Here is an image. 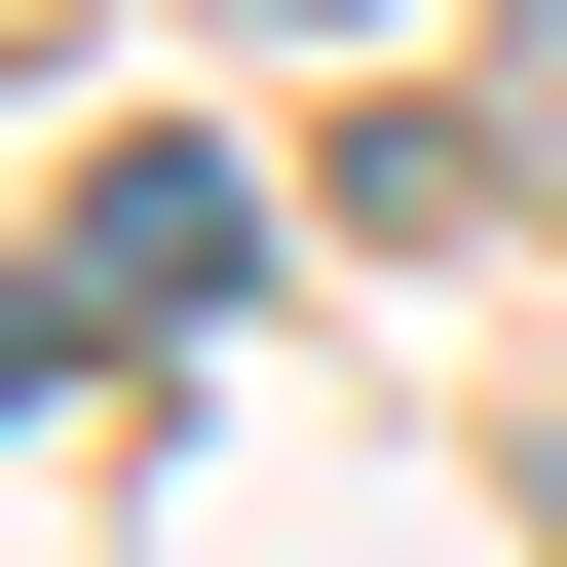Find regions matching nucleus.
<instances>
[{
	"instance_id": "1",
	"label": "nucleus",
	"mask_w": 567,
	"mask_h": 567,
	"mask_svg": "<svg viewBox=\"0 0 567 567\" xmlns=\"http://www.w3.org/2000/svg\"><path fill=\"white\" fill-rule=\"evenodd\" d=\"M39 265H76V303H114V341H189V303H227V265H265V189H227V152H114V189H76Z\"/></svg>"
},
{
	"instance_id": "2",
	"label": "nucleus",
	"mask_w": 567,
	"mask_h": 567,
	"mask_svg": "<svg viewBox=\"0 0 567 567\" xmlns=\"http://www.w3.org/2000/svg\"><path fill=\"white\" fill-rule=\"evenodd\" d=\"M492 114H567V0H529V76H492Z\"/></svg>"
},
{
	"instance_id": "3",
	"label": "nucleus",
	"mask_w": 567,
	"mask_h": 567,
	"mask_svg": "<svg viewBox=\"0 0 567 567\" xmlns=\"http://www.w3.org/2000/svg\"><path fill=\"white\" fill-rule=\"evenodd\" d=\"M529 529H567V416H529Z\"/></svg>"
}]
</instances>
